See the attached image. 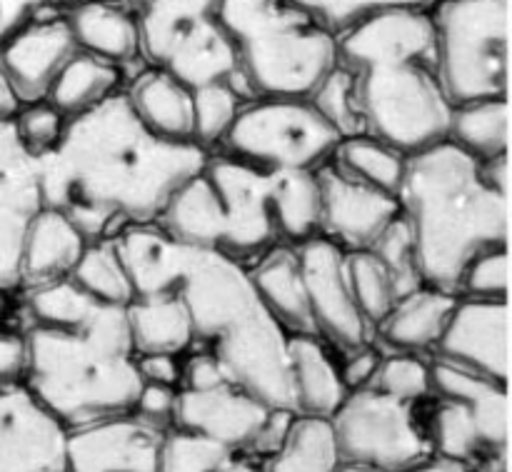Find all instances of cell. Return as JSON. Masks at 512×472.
I'll use <instances>...</instances> for the list:
<instances>
[{
  "label": "cell",
  "mask_w": 512,
  "mask_h": 472,
  "mask_svg": "<svg viewBox=\"0 0 512 472\" xmlns=\"http://www.w3.org/2000/svg\"><path fill=\"white\" fill-rule=\"evenodd\" d=\"M208 150L150 133L123 90L70 118L60 143L40 155L45 208L63 213L88 243L155 225L198 173Z\"/></svg>",
  "instance_id": "cell-1"
},
{
  "label": "cell",
  "mask_w": 512,
  "mask_h": 472,
  "mask_svg": "<svg viewBox=\"0 0 512 472\" xmlns=\"http://www.w3.org/2000/svg\"><path fill=\"white\" fill-rule=\"evenodd\" d=\"M135 298L170 293L183 300L193 345L218 358L235 385L273 410H295L288 333L260 300L248 268L223 253L193 248L158 225L115 235Z\"/></svg>",
  "instance_id": "cell-2"
},
{
  "label": "cell",
  "mask_w": 512,
  "mask_h": 472,
  "mask_svg": "<svg viewBox=\"0 0 512 472\" xmlns=\"http://www.w3.org/2000/svg\"><path fill=\"white\" fill-rule=\"evenodd\" d=\"M398 203L425 285L458 295L478 255L508 248V155L480 163L450 140L410 153Z\"/></svg>",
  "instance_id": "cell-3"
},
{
  "label": "cell",
  "mask_w": 512,
  "mask_h": 472,
  "mask_svg": "<svg viewBox=\"0 0 512 472\" xmlns=\"http://www.w3.org/2000/svg\"><path fill=\"white\" fill-rule=\"evenodd\" d=\"M358 83L365 130L410 155L448 140L450 105L440 78L430 8H393L338 38Z\"/></svg>",
  "instance_id": "cell-4"
},
{
  "label": "cell",
  "mask_w": 512,
  "mask_h": 472,
  "mask_svg": "<svg viewBox=\"0 0 512 472\" xmlns=\"http://www.w3.org/2000/svg\"><path fill=\"white\" fill-rule=\"evenodd\" d=\"M25 340V388L68 428L133 413L143 378L125 308L103 305L80 328L33 325Z\"/></svg>",
  "instance_id": "cell-5"
},
{
  "label": "cell",
  "mask_w": 512,
  "mask_h": 472,
  "mask_svg": "<svg viewBox=\"0 0 512 472\" xmlns=\"http://www.w3.org/2000/svg\"><path fill=\"white\" fill-rule=\"evenodd\" d=\"M273 183V170L225 153L208 155L155 225L180 243L215 250L245 265L283 243L275 225Z\"/></svg>",
  "instance_id": "cell-6"
},
{
  "label": "cell",
  "mask_w": 512,
  "mask_h": 472,
  "mask_svg": "<svg viewBox=\"0 0 512 472\" xmlns=\"http://www.w3.org/2000/svg\"><path fill=\"white\" fill-rule=\"evenodd\" d=\"M220 25L258 98H308L338 65V38L293 0H220Z\"/></svg>",
  "instance_id": "cell-7"
},
{
  "label": "cell",
  "mask_w": 512,
  "mask_h": 472,
  "mask_svg": "<svg viewBox=\"0 0 512 472\" xmlns=\"http://www.w3.org/2000/svg\"><path fill=\"white\" fill-rule=\"evenodd\" d=\"M425 408L435 455L473 472H508V383L433 358Z\"/></svg>",
  "instance_id": "cell-8"
},
{
  "label": "cell",
  "mask_w": 512,
  "mask_h": 472,
  "mask_svg": "<svg viewBox=\"0 0 512 472\" xmlns=\"http://www.w3.org/2000/svg\"><path fill=\"white\" fill-rule=\"evenodd\" d=\"M430 15L450 105L508 98V0H438Z\"/></svg>",
  "instance_id": "cell-9"
},
{
  "label": "cell",
  "mask_w": 512,
  "mask_h": 472,
  "mask_svg": "<svg viewBox=\"0 0 512 472\" xmlns=\"http://www.w3.org/2000/svg\"><path fill=\"white\" fill-rule=\"evenodd\" d=\"M140 55L190 90L240 80L238 58L220 25V0H135Z\"/></svg>",
  "instance_id": "cell-10"
},
{
  "label": "cell",
  "mask_w": 512,
  "mask_h": 472,
  "mask_svg": "<svg viewBox=\"0 0 512 472\" xmlns=\"http://www.w3.org/2000/svg\"><path fill=\"white\" fill-rule=\"evenodd\" d=\"M333 125L300 95H265L243 105L220 148L255 168L318 170L340 143Z\"/></svg>",
  "instance_id": "cell-11"
},
{
  "label": "cell",
  "mask_w": 512,
  "mask_h": 472,
  "mask_svg": "<svg viewBox=\"0 0 512 472\" xmlns=\"http://www.w3.org/2000/svg\"><path fill=\"white\" fill-rule=\"evenodd\" d=\"M425 405L428 400L390 398L373 385L350 390L330 418L340 460L378 472H405L433 458Z\"/></svg>",
  "instance_id": "cell-12"
},
{
  "label": "cell",
  "mask_w": 512,
  "mask_h": 472,
  "mask_svg": "<svg viewBox=\"0 0 512 472\" xmlns=\"http://www.w3.org/2000/svg\"><path fill=\"white\" fill-rule=\"evenodd\" d=\"M320 340L340 355L373 343V325L360 313L348 278V253L325 235L295 245Z\"/></svg>",
  "instance_id": "cell-13"
},
{
  "label": "cell",
  "mask_w": 512,
  "mask_h": 472,
  "mask_svg": "<svg viewBox=\"0 0 512 472\" xmlns=\"http://www.w3.org/2000/svg\"><path fill=\"white\" fill-rule=\"evenodd\" d=\"M68 435L25 383L0 388V472H68Z\"/></svg>",
  "instance_id": "cell-14"
},
{
  "label": "cell",
  "mask_w": 512,
  "mask_h": 472,
  "mask_svg": "<svg viewBox=\"0 0 512 472\" xmlns=\"http://www.w3.org/2000/svg\"><path fill=\"white\" fill-rule=\"evenodd\" d=\"M45 208L38 158L20 143L13 123L0 125V290L20 288L25 233Z\"/></svg>",
  "instance_id": "cell-15"
},
{
  "label": "cell",
  "mask_w": 512,
  "mask_h": 472,
  "mask_svg": "<svg viewBox=\"0 0 512 472\" xmlns=\"http://www.w3.org/2000/svg\"><path fill=\"white\" fill-rule=\"evenodd\" d=\"M315 178L323 200L320 235L338 243L345 253L370 250L380 233L400 215V203L395 195L380 193L370 185L348 178L330 160L315 170Z\"/></svg>",
  "instance_id": "cell-16"
},
{
  "label": "cell",
  "mask_w": 512,
  "mask_h": 472,
  "mask_svg": "<svg viewBox=\"0 0 512 472\" xmlns=\"http://www.w3.org/2000/svg\"><path fill=\"white\" fill-rule=\"evenodd\" d=\"M163 435L133 413L70 428L68 472H160Z\"/></svg>",
  "instance_id": "cell-17"
},
{
  "label": "cell",
  "mask_w": 512,
  "mask_h": 472,
  "mask_svg": "<svg viewBox=\"0 0 512 472\" xmlns=\"http://www.w3.org/2000/svg\"><path fill=\"white\" fill-rule=\"evenodd\" d=\"M433 355L470 373L508 383V300L458 298Z\"/></svg>",
  "instance_id": "cell-18"
},
{
  "label": "cell",
  "mask_w": 512,
  "mask_h": 472,
  "mask_svg": "<svg viewBox=\"0 0 512 472\" xmlns=\"http://www.w3.org/2000/svg\"><path fill=\"white\" fill-rule=\"evenodd\" d=\"M270 410L273 408L230 380L205 390L178 388L173 428L203 435L245 453L268 420Z\"/></svg>",
  "instance_id": "cell-19"
},
{
  "label": "cell",
  "mask_w": 512,
  "mask_h": 472,
  "mask_svg": "<svg viewBox=\"0 0 512 472\" xmlns=\"http://www.w3.org/2000/svg\"><path fill=\"white\" fill-rule=\"evenodd\" d=\"M78 53L65 15L35 18L25 30L0 48V70L13 83L23 105L45 100L50 85Z\"/></svg>",
  "instance_id": "cell-20"
},
{
  "label": "cell",
  "mask_w": 512,
  "mask_h": 472,
  "mask_svg": "<svg viewBox=\"0 0 512 472\" xmlns=\"http://www.w3.org/2000/svg\"><path fill=\"white\" fill-rule=\"evenodd\" d=\"M248 273L263 305L285 333L320 338L310 313L308 290H305L295 245H273L260 258H255V268H250Z\"/></svg>",
  "instance_id": "cell-21"
},
{
  "label": "cell",
  "mask_w": 512,
  "mask_h": 472,
  "mask_svg": "<svg viewBox=\"0 0 512 472\" xmlns=\"http://www.w3.org/2000/svg\"><path fill=\"white\" fill-rule=\"evenodd\" d=\"M455 305L458 295L423 285L395 300L388 315L373 328V335L388 345L390 353H433Z\"/></svg>",
  "instance_id": "cell-22"
},
{
  "label": "cell",
  "mask_w": 512,
  "mask_h": 472,
  "mask_svg": "<svg viewBox=\"0 0 512 472\" xmlns=\"http://www.w3.org/2000/svg\"><path fill=\"white\" fill-rule=\"evenodd\" d=\"M85 235L53 208H43L25 233L23 255H20V285L55 283L73 275L80 255H83Z\"/></svg>",
  "instance_id": "cell-23"
},
{
  "label": "cell",
  "mask_w": 512,
  "mask_h": 472,
  "mask_svg": "<svg viewBox=\"0 0 512 472\" xmlns=\"http://www.w3.org/2000/svg\"><path fill=\"white\" fill-rule=\"evenodd\" d=\"M65 20L70 25L75 45L83 53L108 63L128 65L140 55V30L133 8L120 0H88L68 8Z\"/></svg>",
  "instance_id": "cell-24"
},
{
  "label": "cell",
  "mask_w": 512,
  "mask_h": 472,
  "mask_svg": "<svg viewBox=\"0 0 512 472\" xmlns=\"http://www.w3.org/2000/svg\"><path fill=\"white\" fill-rule=\"evenodd\" d=\"M125 95L150 133L170 143H195L193 90L178 78L150 68L133 80Z\"/></svg>",
  "instance_id": "cell-25"
},
{
  "label": "cell",
  "mask_w": 512,
  "mask_h": 472,
  "mask_svg": "<svg viewBox=\"0 0 512 472\" xmlns=\"http://www.w3.org/2000/svg\"><path fill=\"white\" fill-rule=\"evenodd\" d=\"M288 358L298 415L333 418L350 390L345 388L338 363L325 340L313 335H288Z\"/></svg>",
  "instance_id": "cell-26"
},
{
  "label": "cell",
  "mask_w": 512,
  "mask_h": 472,
  "mask_svg": "<svg viewBox=\"0 0 512 472\" xmlns=\"http://www.w3.org/2000/svg\"><path fill=\"white\" fill-rule=\"evenodd\" d=\"M125 315L135 355H183L193 348V323L183 300L175 295L135 298Z\"/></svg>",
  "instance_id": "cell-27"
},
{
  "label": "cell",
  "mask_w": 512,
  "mask_h": 472,
  "mask_svg": "<svg viewBox=\"0 0 512 472\" xmlns=\"http://www.w3.org/2000/svg\"><path fill=\"white\" fill-rule=\"evenodd\" d=\"M120 90V68L118 65L100 60L95 55L78 53L65 63L58 78L53 80L48 93V103H53L65 118H78L88 113L95 105L103 103Z\"/></svg>",
  "instance_id": "cell-28"
},
{
  "label": "cell",
  "mask_w": 512,
  "mask_h": 472,
  "mask_svg": "<svg viewBox=\"0 0 512 472\" xmlns=\"http://www.w3.org/2000/svg\"><path fill=\"white\" fill-rule=\"evenodd\" d=\"M273 213L280 240L300 245L320 235L323 200L315 170H280L273 183Z\"/></svg>",
  "instance_id": "cell-29"
},
{
  "label": "cell",
  "mask_w": 512,
  "mask_h": 472,
  "mask_svg": "<svg viewBox=\"0 0 512 472\" xmlns=\"http://www.w3.org/2000/svg\"><path fill=\"white\" fill-rule=\"evenodd\" d=\"M508 98L455 105L450 115L448 140L470 158L488 160L508 155Z\"/></svg>",
  "instance_id": "cell-30"
},
{
  "label": "cell",
  "mask_w": 512,
  "mask_h": 472,
  "mask_svg": "<svg viewBox=\"0 0 512 472\" xmlns=\"http://www.w3.org/2000/svg\"><path fill=\"white\" fill-rule=\"evenodd\" d=\"M340 465L330 420L298 415L285 443L263 460V472H338Z\"/></svg>",
  "instance_id": "cell-31"
},
{
  "label": "cell",
  "mask_w": 512,
  "mask_h": 472,
  "mask_svg": "<svg viewBox=\"0 0 512 472\" xmlns=\"http://www.w3.org/2000/svg\"><path fill=\"white\" fill-rule=\"evenodd\" d=\"M405 160L408 155L400 153L393 145L383 143L373 135H355V138L340 140L330 163L348 178L398 198Z\"/></svg>",
  "instance_id": "cell-32"
},
{
  "label": "cell",
  "mask_w": 512,
  "mask_h": 472,
  "mask_svg": "<svg viewBox=\"0 0 512 472\" xmlns=\"http://www.w3.org/2000/svg\"><path fill=\"white\" fill-rule=\"evenodd\" d=\"M70 278L98 303L128 308L135 300L133 280H130V273L125 268V260L120 255L115 238L93 240V243L85 245L83 255H80Z\"/></svg>",
  "instance_id": "cell-33"
},
{
  "label": "cell",
  "mask_w": 512,
  "mask_h": 472,
  "mask_svg": "<svg viewBox=\"0 0 512 472\" xmlns=\"http://www.w3.org/2000/svg\"><path fill=\"white\" fill-rule=\"evenodd\" d=\"M255 98L258 95L250 90V85L240 80H215V83L193 88L195 145L210 153V148L223 143L243 105Z\"/></svg>",
  "instance_id": "cell-34"
},
{
  "label": "cell",
  "mask_w": 512,
  "mask_h": 472,
  "mask_svg": "<svg viewBox=\"0 0 512 472\" xmlns=\"http://www.w3.org/2000/svg\"><path fill=\"white\" fill-rule=\"evenodd\" d=\"M25 290H28V313L33 325H45V328H80L105 305L78 288L73 278Z\"/></svg>",
  "instance_id": "cell-35"
},
{
  "label": "cell",
  "mask_w": 512,
  "mask_h": 472,
  "mask_svg": "<svg viewBox=\"0 0 512 472\" xmlns=\"http://www.w3.org/2000/svg\"><path fill=\"white\" fill-rule=\"evenodd\" d=\"M308 98L343 140L355 138V135H368L358 98V83H355L353 70L345 68L340 60Z\"/></svg>",
  "instance_id": "cell-36"
},
{
  "label": "cell",
  "mask_w": 512,
  "mask_h": 472,
  "mask_svg": "<svg viewBox=\"0 0 512 472\" xmlns=\"http://www.w3.org/2000/svg\"><path fill=\"white\" fill-rule=\"evenodd\" d=\"M348 278L360 313L375 328L398 300L388 268L370 250H353L348 253Z\"/></svg>",
  "instance_id": "cell-37"
},
{
  "label": "cell",
  "mask_w": 512,
  "mask_h": 472,
  "mask_svg": "<svg viewBox=\"0 0 512 472\" xmlns=\"http://www.w3.org/2000/svg\"><path fill=\"white\" fill-rule=\"evenodd\" d=\"M238 455V450L223 443L188 433V430H165L160 445V472H218Z\"/></svg>",
  "instance_id": "cell-38"
},
{
  "label": "cell",
  "mask_w": 512,
  "mask_h": 472,
  "mask_svg": "<svg viewBox=\"0 0 512 472\" xmlns=\"http://www.w3.org/2000/svg\"><path fill=\"white\" fill-rule=\"evenodd\" d=\"M370 253L378 255L380 263L388 268L395 285V293H398V300L425 285L423 273H420L413 230H410V223L405 220L403 213H400L398 218L380 233V238L370 245Z\"/></svg>",
  "instance_id": "cell-39"
},
{
  "label": "cell",
  "mask_w": 512,
  "mask_h": 472,
  "mask_svg": "<svg viewBox=\"0 0 512 472\" xmlns=\"http://www.w3.org/2000/svg\"><path fill=\"white\" fill-rule=\"evenodd\" d=\"M330 35L340 38L350 28L393 8H433L435 0H293Z\"/></svg>",
  "instance_id": "cell-40"
},
{
  "label": "cell",
  "mask_w": 512,
  "mask_h": 472,
  "mask_svg": "<svg viewBox=\"0 0 512 472\" xmlns=\"http://www.w3.org/2000/svg\"><path fill=\"white\" fill-rule=\"evenodd\" d=\"M370 385L405 403H425L430 398V363L415 353H388Z\"/></svg>",
  "instance_id": "cell-41"
},
{
  "label": "cell",
  "mask_w": 512,
  "mask_h": 472,
  "mask_svg": "<svg viewBox=\"0 0 512 472\" xmlns=\"http://www.w3.org/2000/svg\"><path fill=\"white\" fill-rule=\"evenodd\" d=\"M15 133H18L20 143L40 158V155L50 153L55 145L60 143L65 133L68 118L55 108L48 100H38V103H28L20 108L18 118L13 120Z\"/></svg>",
  "instance_id": "cell-42"
},
{
  "label": "cell",
  "mask_w": 512,
  "mask_h": 472,
  "mask_svg": "<svg viewBox=\"0 0 512 472\" xmlns=\"http://www.w3.org/2000/svg\"><path fill=\"white\" fill-rule=\"evenodd\" d=\"M458 298L508 300V248L478 255L460 278Z\"/></svg>",
  "instance_id": "cell-43"
},
{
  "label": "cell",
  "mask_w": 512,
  "mask_h": 472,
  "mask_svg": "<svg viewBox=\"0 0 512 472\" xmlns=\"http://www.w3.org/2000/svg\"><path fill=\"white\" fill-rule=\"evenodd\" d=\"M175 398H178V388L143 383L138 400H135L133 415H138L153 428L170 430L175 423Z\"/></svg>",
  "instance_id": "cell-44"
},
{
  "label": "cell",
  "mask_w": 512,
  "mask_h": 472,
  "mask_svg": "<svg viewBox=\"0 0 512 472\" xmlns=\"http://www.w3.org/2000/svg\"><path fill=\"white\" fill-rule=\"evenodd\" d=\"M28 370V340L15 330L0 328V388L23 383Z\"/></svg>",
  "instance_id": "cell-45"
},
{
  "label": "cell",
  "mask_w": 512,
  "mask_h": 472,
  "mask_svg": "<svg viewBox=\"0 0 512 472\" xmlns=\"http://www.w3.org/2000/svg\"><path fill=\"white\" fill-rule=\"evenodd\" d=\"M383 360V353L378 350V345L368 343L363 348L353 350V353L343 355V363L340 368V378H343L345 388L358 390L365 388V385L373 383L375 373H378V365Z\"/></svg>",
  "instance_id": "cell-46"
},
{
  "label": "cell",
  "mask_w": 512,
  "mask_h": 472,
  "mask_svg": "<svg viewBox=\"0 0 512 472\" xmlns=\"http://www.w3.org/2000/svg\"><path fill=\"white\" fill-rule=\"evenodd\" d=\"M228 373L223 370V365L218 363L213 353L208 350H198V353L190 355L188 360H183V375H180V388L188 390H205L213 388V385L225 383ZM233 383V380H230Z\"/></svg>",
  "instance_id": "cell-47"
},
{
  "label": "cell",
  "mask_w": 512,
  "mask_h": 472,
  "mask_svg": "<svg viewBox=\"0 0 512 472\" xmlns=\"http://www.w3.org/2000/svg\"><path fill=\"white\" fill-rule=\"evenodd\" d=\"M295 418H298V413H293V410H270L268 420H265V425L260 428V433L255 435V440L245 453L258 460L270 458L285 443Z\"/></svg>",
  "instance_id": "cell-48"
},
{
  "label": "cell",
  "mask_w": 512,
  "mask_h": 472,
  "mask_svg": "<svg viewBox=\"0 0 512 472\" xmlns=\"http://www.w3.org/2000/svg\"><path fill=\"white\" fill-rule=\"evenodd\" d=\"M48 0H0V48L43 15Z\"/></svg>",
  "instance_id": "cell-49"
},
{
  "label": "cell",
  "mask_w": 512,
  "mask_h": 472,
  "mask_svg": "<svg viewBox=\"0 0 512 472\" xmlns=\"http://www.w3.org/2000/svg\"><path fill=\"white\" fill-rule=\"evenodd\" d=\"M135 365L143 383L180 388V375H183L180 355H135Z\"/></svg>",
  "instance_id": "cell-50"
},
{
  "label": "cell",
  "mask_w": 512,
  "mask_h": 472,
  "mask_svg": "<svg viewBox=\"0 0 512 472\" xmlns=\"http://www.w3.org/2000/svg\"><path fill=\"white\" fill-rule=\"evenodd\" d=\"M20 108H23V100L15 93L13 83H10V80L5 78L3 70H0V125L13 123V120L18 118Z\"/></svg>",
  "instance_id": "cell-51"
},
{
  "label": "cell",
  "mask_w": 512,
  "mask_h": 472,
  "mask_svg": "<svg viewBox=\"0 0 512 472\" xmlns=\"http://www.w3.org/2000/svg\"><path fill=\"white\" fill-rule=\"evenodd\" d=\"M405 472H473V470L465 468V465H460V463H455V460L433 455V458H428L425 463L415 465V468H410Z\"/></svg>",
  "instance_id": "cell-52"
},
{
  "label": "cell",
  "mask_w": 512,
  "mask_h": 472,
  "mask_svg": "<svg viewBox=\"0 0 512 472\" xmlns=\"http://www.w3.org/2000/svg\"><path fill=\"white\" fill-rule=\"evenodd\" d=\"M218 472H263V460L253 458L248 453H238L223 470Z\"/></svg>",
  "instance_id": "cell-53"
},
{
  "label": "cell",
  "mask_w": 512,
  "mask_h": 472,
  "mask_svg": "<svg viewBox=\"0 0 512 472\" xmlns=\"http://www.w3.org/2000/svg\"><path fill=\"white\" fill-rule=\"evenodd\" d=\"M5 290H0V323L5 320V315H8V298H5Z\"/></svg>",
  "instance_id": "cell-54"
},
{
  "label": "cell",
  "mask_w": 512,
  "mask_h": 472,
  "mask_svg": "<svg viewBox=\"0 0 512 472\" xmlns=\"http://www.w3.org/2000/svg\"><path fill=\"white\" fill-rule=\"evenodd\" d=\"M338 472H378V470H368V468H358V465H340Z\"/></svg>",
  "instance_id": "cell-55"
},
{
  "label": "cell",
  "mask_w": 512,
  "mask_h": 472,
  "mask_svg": "<svg viewBox=\"0 0 512 472\" xmlns=\"http://www.w3.org/2000/svg\"><path fill=\"white\" fill-rule=\"evenodd\" d=\"M435 3H438V0H435Z\"/></svg>",
  "instance_id": "cell-56"
}]
</instances>
